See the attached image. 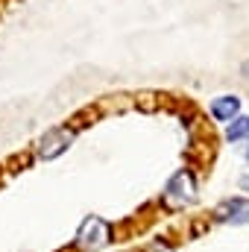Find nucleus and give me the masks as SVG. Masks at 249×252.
<instances>
[{"label":"nucleus","instance_id":"nucleus-2","mask_svg":"<svg viewBox=\"0 0 249 252\" xmlns=\"http://www.w3.org/2000/svg\"><path fill=\"white\" fill-rule=\"evenodd\" d=\"M164 199L170 202V205H187V202H193L196 199V182H193V173L190 170H179V173H173L170 179H167V185H164Z\"/></svg>","mask_w":249,"mask_h":252},{"label":"nucleus","instance_id":"nucleus-7","mask_svg":"<svg viewBox=\"0 0 249 252\" xmlns=\"http://www.w3.org/2000/svg\"><path fill=\"white\" fill-rule=\"evenodd\" d=\"M238 185H241V190H249V173H247V176H241V182H238Z\"/></svg>","mask_w":249,"mask_h":252},{"label":"nucleus","instance_id":"nucleus-8","mask_svg":"<svg viewBox=\"0 0 249 252\" xmlns=\"http://www.w3.org/2000/svg\"><path fill=\"white\" fill-rule=\"evenodd\" d=\"M241 70H244V76H247V79H249V59H247V62H244V67H241Z\"/></svg>","mask_w":249,"mask_h":252},{"label":"nucleus","instance_id":"nucleus-6","mask_svg":"<svg viewBox=\"0 0 249 252\" xmlns=\"http://www.w3.org/2000/svg\"><path fill=\"white\" fill-rule=\"evenodd\" d=\"M247 135H249V118H235L229 124V129H226V141L229 144H235V141H241Z\"/></svg>","mask_w":249,"mask_h":252},{"label":"nucleus","instance_id":"nucleus-5","mask_svg":"<svg viewBox=\"0 0 249 252\" xmlns=\"http://www.w3.org/2000/svg\"><path fill=\"white\" fill-rule=\"evenodd\" d=\"M217 217L220 220H229V223H249V199H229L217 208Z\"/></svg>","mask_w":249,"mask_h":252},{"label":"nucleus","instance_id":"nucleus-9","mask_svg":"<svg viewBox=\"0 0 249 252\" xmlns=\"http://www.w3.org/2000/svg\"><path fill=\"white\" fill-rule=\"evenodd\" d=\"M247 161H249V150H247Z\"/></svg>","mask_w":249,"mask_h":252},{"label":"nucleus","instance_id":"nucleus-4","mask_svg":"<svg viewBox=\"0 0 249 252\" xmlns=\"http://www.w3.org/2000/svg\"><path fill=\"white\" fill-rule=\"evenodd\" d=\"M208 112H211V118L214 121H220V124H232L235 118H238V112H241V97H235V94H223V97H214L211 100V106H208Z\"/></svg>","mask_w":249,"mask_h":252},{"label":"nucleus","instance_id":"nucleus-3","mask_svg":"<svg viewBox=\"0 0 249 252\" xmlns=\"http://www.w3.org/2000/svg\"><path fill=\"white\" fill-rule=\"evenodd\" d=\"M70 144H73V129H70V126H56V129H50V132H44V135H41V141H38L35 153H38V158L50 161V158L62 156Z\"/></svg>","mask_w":249,"mask_h":252},{"label":"nucleus","instance_id":"nucleus-1","mask_svg":"<svg viewBox=\"0 0 249 252\" xmlns=\"http://www.w3.org/2000/svg\"><path fill=\"white\" fill-rule=\"evenodd\" d=\"M109 238H112L109 223L100 220V217H88V220H82V226L76 232V247L85 252H94V250H100V247H106Z\"/></svg>","mask_w":249,"mask_h":252}]
</instances>
